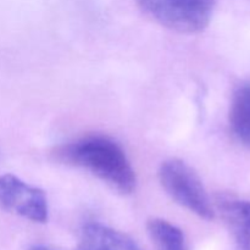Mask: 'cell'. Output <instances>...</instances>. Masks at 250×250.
I'll return each instance as SVG.
<instances>
[{"mask_svg":"<svg viewBox=\"0 0 250 250\" xmlns=\"http://www.w3.org/2000/svg\"><path fill=\"white\" fill-rule=\"evenodd\" d=\"M56 158L89 171L121 194L136 190L137 177L122 146L103 134H88L60 146Z\"/></svg>","mask_w":250,"mask_h":250,"instance_id":"obj_1","label":"cell"},{"mask_svg":"<svg viewBox=\"0 0 250 250\" xmlns=\"http://www.w3.org/2000/svg\"><path fill=\"white\" fill-rule=\"evenodd\" d=\"M158 177L164 190L177 204L203 220L214 219L215 210L202 180L187 163L176 158L165 160Z\"/></svg>","mask_w":250,"mask_h":250,"instance_id":"obj_2","label":"cell"},{"mask_svg":"<svg viewBox=\"0 0 250 250\" xmlns=\"http://www.w3.org/2000/svg\"><path fill=\"white\" fill-rule=\"evenodd\" d=\"M139 9L161 26L185 34L209 26L216 0H136Z\"/></svg>","mask_w":250,"mask_h":250,"instance_id":"obj_3","label":"cell"},{"mask_svg":"<svg viewBox=\"0 0 250 250\" xmlns=\"http://www.w3.org/2000/svg\"><path fill=\"white\" fill-rule=\"evenodd\" d=\"M0 208L37 224L48 221L45 193L11 173L0 176Z\"/></svg>","mask_w":250,"mask_h":250,"instance_id":"obj_4","label":"cell"},{"mask_svg":"<svg viewBox=\"0 0 250 250\" xmlns=\"http://www.w3.org/2000/svg\"><path fill=\"white\" fill-rule=\"evenodd\" d=\"M215 205L233 237L236 250H250V200L220 194Z\"/></svg>","mask_w":250,"mask_h":250,"instance_id":"obj_5","label":"cell"},{"mask_svg":"<svg viewBox=\"0 0 250 250\" xmlns=\"http://www.w3.org/2000/svg\"><path fill=\"white\" fill-rule=\"evenodd\" d=\"M76 250H141L136 242L122 232L92 222L83 227Z\"/></svg>","mask_w":250,"mask_h":250,"instance_id":"obj_6","label":"cell"},{"mask_svg":"<svg viewBox=\"0 0 250 250\" xmlns=\"http://www.w3.org/2000/svg\"><path fill=\"white\" fill-rule=\"evenodd\" d=\"M229 126L239 143L250 149V82L234 90L229 107Z\"/></svg>","mask_w":250,"mask_h":250,"instance_id":"obj_7","label":"cell"},{"mask_svg":"<svg viewBox=\"0 0 250 250\" xmlns=\"http://www.w3.org/2000/svg\"><path fill=\"white\" fill-rule=\"evenodd\" d=\"M146 231L156 250H189L185 233L166 220L158 217L148 220Z\"/></svg>","mask_w":250,"mask_h":250,"instance_id":"obj_8","label":"cell"},{"mask_svg":"<svg viewBox=\"0 0 250 250\" xmlns=\"http://www.w3.org/2000/svg\"><path fill=\"white\" fill-rule=\"evenodd\" d=\"M29 250H51V249L46 248V247H43V246H34V247H32Z\"/></svg>","mask_w":250,"mask_h":250,"instance_id":"obj_9","label":"cell"}]
</instances>
